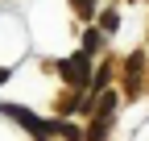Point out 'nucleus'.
Instances as JSON below:
<instances>
[{
  "mask_svg": "<svg viewBox=\"0 0 149 141\" xmlns=\"http://www.w3.org/2000/svg\"><path fill=\"white\" fill-rule=\"evenodd\" d=\"M62 75H66V83H74V87H83V83L91 79V66H87V54H74V58H66V62H62Z\"/></svg>",
  "mask_w": 149,
  "mask_h": 141,
  "instance_id": "nucleus-1",
  "label": "nucleus"
},
{
  "mask_svg": "<svg viewBox=\"0 0 149 141\" xmlns=\"http://www.w3.org/2000/svg\"><path fill=\"white\" fill-rule=\"evenodd\" d=\"M0 112H8L13 120H21V125H25V129H33V133H50V125H46V120H37L33 112H25V108H17V104H4V108H0Z\"/></svg>",
  "mask_w": 149,
  "mask_h": 141,
  "instance_id": "nucleus-2",
  "label": "nucleus"
},
{
  "mask_svg": "<svg viewBox=\"0 0 149 141\" xmlns=\"http://www.w3.org/2000/svg\"><path fill=\"white\" fill-rule=\"evenodd\" d=\"M95 50H100V33H87L83 38V54H95Z\"/></svg>",
  "mask_w": 149,
  "mask_h": 141,
  "instance_id": "nucleus-3",
  "label": "nucleus"
},
{
  "mask_svg": "<svg viewBox=\"0 0 149 141\" xmlns=\"http://www.w3.org/2000/svg\"><path fill=\"white\" fill-rule=\"evenodd\" d=\"M4 79H8V66H0V83H4Z\"/></svg>",
  "mask_w": 149,
  "mask_h": 141,
  "instance_id": "nucleus-4",
  "label": "nucleus"
}]
</instances>
